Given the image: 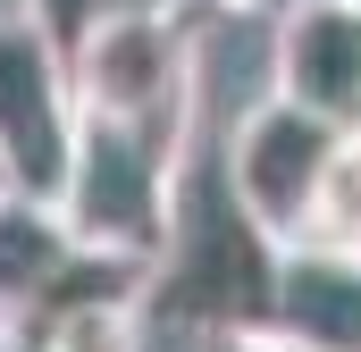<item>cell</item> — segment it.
Returning a JSON list of instances; mask_svg holds the SVG:
<instances>
[{"label": "cell", "mask_w": 361, "mask_h": 352, "mask_svg": "<svg viewBox=\"0 0 361 352\" xmlns=\"http://www.w3.org/2000/svg\"><path fill=\"white\" fill-rule=\"evenodd\" d=\"M8 17H34V8H25V0H0V25H8Z\"/></svg>", "instance_id": "13"}, {"label": "cell", "mask_w": 361, "mask_h": 352, "mask_svg": "<svg viewBox=\"0 0 361 352\" xmlns=\"http://www.w3.org/2000/svg\"><path fill=\"white\" fill-rule=\"evenodd\" d=\"M202 126H109V118H76V151L59 176V218L85 252L109 260H143L160 252L169 227V184L177 160Z\"/></svg>", "instance_id": "2"}, {"label": "cell", "mask_w": 361, "mask_h": 352, "mask_svg": "<svg viewBox=\"0 0 361 352\" xmlns=\"http://www.w3.org/2000/svg\"><path fill=\"white\" fill-rule=\"evenodd\" d=\"M336 126H319L311 109H294V101H277L261 92L227 134H219V168L235 184V201L252 210V227L269 235V244H302V218H311V201H319V176L336 160Z\"/></svg>", "instance_id": "5"}, {"label": "cell", "mask_w": 361, "mask_h": 352, "mask_svg": "<svg viewBox=\"0 0 361 352\" xmlns=\"http://www.w3.org/2000/svg\"><path fill=\"white\" fill-rule=\"evenodd\" d=\"M269 336L294 352H361V252L328 244H277L269 277Z\"/></svg>", "instance_id": "7"}, {"label": "cell", "mask_w": 361, "mask_h": 352, "mask_svg": "<svg viewBox=\"0 0 361 352\" xmlns=\"http://www.w3.org/2000/svg\"><path fill=\"white\" fill-rule=\"evenodd\" d=\"M17 336L34 352H143V302H68Z\"/></svg>", "instance_id": "8"}, {"label": "cell", "mask_w": 361, "mask_h": 352, "mask_svg": "<svg viewBox=\"0 0 361 352\" xmlns=\"http://www.w3.org/2000/svg\"><path fill=\"white\" fill-rule=\"evenodd\" d=\"M76 109L109 126H202V42L185 8H135L68 42Z\"/></svg>", "instance_id": "3"}, {"label": "cell", "mask_w": 361, "mask_h": 352, "mask_svg": "<svg viewBox=\"0 0 361 352\" xmlns=\"http://www.w3.org/2000/svg\"><path fill=\"white\" fill-rule=\"evenodd\" d=\"M269 277H277V244L252 227V210L235 201V184L219 168V134H193L169 184V227L152 252V294L143 310L177 319L185 336H235L269 319Z\"/></svg>", "instance_id": "1"}, {"label": "cell", "mask_w": 361, "mask_h": 352, "mask_svg": "<svg viewBox=\"0 0 361 352\" xmlns=\"http://www.w3.org/2000/svg\"><path fill=\"white\" fill-rule=\"evenodd\" d=\"M269 92L361 134V0H286L269 25Z\"/></svg>", "instance_id": "6"}, {"label": "cell", "mask_w": 361, "mask_h": 352, "mask_svg": "<svg viewBox=\"0 0 361 352\" xmlns=\"http://www.w3.org/2000/svg\"><path fill=\"white\" fill-rule=\"evenodd\" d=\"M219 17H252V8H269V0H210Z\"/></svg>", "instance_id": "12"}, {"label": "cell", "mask_w": 361, "mask_h": 352, "mask_svg": "<svg viewBox=\"0 0 361 352\" xmlns=\"http://www.w3.org/2000/svg\"><path fill=\"white\" fill-rule=\"evenodd\" d=\"M193 352H294L286 336H269V327H235V336H202Z\"/></svg>", "instance_id": "11"}, {"label": "cell", "mask_w": 361, "mask_h": 352, "mask_svg": "<svg viewBox=\"0 0 361 352\" xmlns=\"http://www.w3.org/2000/svg\"><path fill=\"white\" fill-rule=\"evenodd\" d=\"M302 244H328V252H361V134L336 143V160L319 176V201L302 218Z\"/></svg>", "instance_id": "9"}, {"label": "cell", "mask_w": 361, "mask_h": 352, "mask_svg": "<svg viewBox=\"0 0 361 352\" xmlns=\"http://www.w3.org/2000/svg\"><path fill=\"white\" fill-rule=\"evenodd\" d=\"M76 76H68V51L34 25V17H8L0 25V184L8 193H34V201H59V176L76 151Z\"/></svg>", "instance_id": "4"}, {"label": "cell", "mask_w": 361, "mask_h": 352, "mask_svg": "<svg viewBox=\"0 0 361 352\" xmlns=\"http://www.w3.org/2000/svg\"><path fill=\"white\" fill-rule=\"evenodd\" d=\"M34 8V25L68 51V42H85L92 25H109V17H135V8H177V0H25Z\"/></svg>", "instance_id": "10"}]
</instances>
